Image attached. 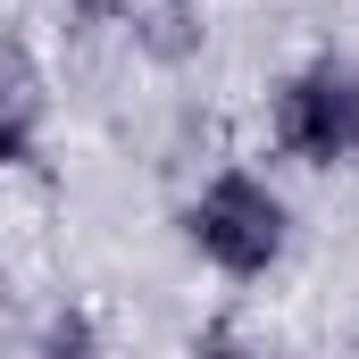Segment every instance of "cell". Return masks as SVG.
Instances as JSON below:
<instances>
[{"label":"cell","instance_id":"obj_1","mask_svg":"<svg viewBox=\"0 0 359 359\" xmlns=\"http://www.w3.org/2000/svg\"><path fill=\"white\" fill-rule=\"evenodd\" d=\"M184 234H192V251H201V259H217L226 276H259L276 251H284V201H276L259 176L226 168V176L192 201Z\"/></svg>","mask_w":359,"mask_h":359},{"label":"cell","instance_id":"obj_2","mask_svg":"<svg viewBox=\"0 0 359 359\" xmlns=\"http://www.w3.org/2000/svg\"><path fill=\"white\" fill-rule=\"evenodd\" d=\"M276 142L292 159H318V168L359 159V67L318 59L309 76H292L284 100H276Z\"/></svg>","mask_w":359,"mask_h":359}]
</instances>
